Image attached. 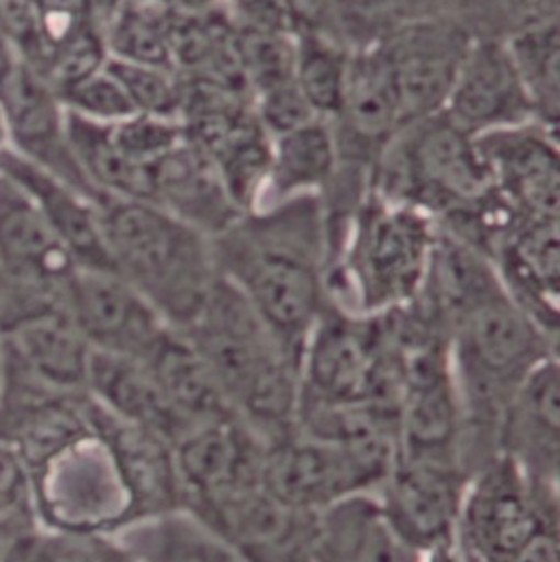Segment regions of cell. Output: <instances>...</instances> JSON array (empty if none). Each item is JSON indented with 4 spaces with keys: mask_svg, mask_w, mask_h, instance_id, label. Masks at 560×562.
Segmentation results:
<instances>
[{
    "mask_svg": "<svg viewBox=\"0 0 560 562\" xmlns=\"http://www.w3.org/2000/svg\"><path fill=\"white\" fill-rule=\"evenodd\" d=\"M215 270L275 330L300 366L328 306V239L320 195H298L242 215L211 239Z\"/></svg>",
    "mask_w": 560,
    "mask_h": 562,
    "instance_id": "1",
    "label": "cell"
},
{
    "mask_svg": "<svg viewBox=\"0 0 560 562\" xmlns=\"http://www.w3.org/2000/svg\"><path fill=\"white\" fill-rule=\"evenodd\" d=\"M202 355L226 405L266 442L295 427L300 366L250 302L224 279L180 328Z\"/></svg>",
    "mask_w": 560,
    "mask_h": 562,
    "instance_id": "2",
    "label": "cell"
},
{
    "mask_svg": "<svg viewBox=\"0 0 560 562\" xmlns=\"http://www.w3.org/2000/svg\"><path fill=\"white\" fill-rule=\"evenodd\" d=\"M97 206L112 272L169 326H189L220 279L211 239L152 202L101 198Z\"/></svg>",
    "mask_w": 560,
    "mask_h": 562,
    "instance_id": "3",
    "label": "cell"
},
{
    "mask_svg": "<svg viewBox=\"0 0 560 562\" xmlns=\"http://www.w3.org/2000/svg\"><path fill=\"white\" fill-rule=\"evenodd\" d=\"M436 239L427 213L370 191L328 259V300L366 317L412 302L427 281Z\"/></svg>",
    "mask_w": 560,
    "mask_h": 562,
    "instance_id": "4",
    "label": "cell"
},
{
    "mask_svg": "<svg viewBox=\"0 0 560 562\" xmlns=\"http://www.w3.org/2000/svg\"><path fill=\"white\" fill-rule=\"evenodd\" d=\"M370 191L427 213L436 226L493 191L478 138L443 112L403 127L383 151Z\"/></svg>",
    "mask_w": 560,
    "mask_h": 562,
    "instance_id": "5",
    "label": "cell"
},
{
    "mask_svg": "<svg viewBox=\"0 0 560 562\" xmlns=\"http://www.w3.org/2000/svg\"><path fill=\"white\" fill-rule=\"evenodd\" d=\"M403 363L383 315H355L328 302L300 355L302 405L399 409Z\"/></svg>",
    "mask_w": 560,
    "mask_h": 562,
    "instance_id": "6",
    "label": "cell"
},
{
    "mask_svg": "<svg viewBox=\"0 0 560 562\" xmlns=\"http://www.w3.org/2000/svg\"><path fill=\"white\" fill-rule=\"evenodd\" d=\"M0 344L4 363H18L42 392L86 394L92 350L66 308V291L0 279Z\"/></svg>",
    "mask_w": 560,
    "mask_h": 562,
    "instance_id": "7",
    "label": "cell"
},
{
    "mask_svg": "<svg viewBox=\"0 0 560 562\" xmlns=\"http://www.w3.org/2000/svg\"><path fill=\"white\" fill-rule=\"evenodd\" d=\"M552 521H560L559 486L495 456L469 477L456 537L473 561L504 562Z\"/></svg>",
    "mask_w": 560,
    "mask_h": 562,
    "instance_id": "8",
    "label": "cell"
},
{
    "mask_svg": "<svg viewBox=\"0 0 560 562\" xmlns=\"http://www.w3.org/2000/svg\"><path fill=\"white\" fill-rule=\"evenodd\" d=\"M394 458L396 451L357 449L293 427L266 442L264 477L282 502L317 515L350 495L374 493Z\"/></svg>",
    "mask_w": 560,
    "mask_h": 562,
    "instance_id": "9",
    "label": "cell"
},
{
    "mask_svg": "<svg viewBox=\"0 0 560 562\" xmlns=\"http://www.w3.org/2000/svg\"><path fill=\"white\" fill-rule=\"evenodd\" d=\"M392 75L401 125L445 110L473 35L453 18L434 13L403 22L377 40Z\"/></svg>",
    "mask_w": 560,
    "mask_h": 562,
    "instance_id": "10",
    "label": "cell"
},
{
    "mask_svg": "<svg viewBox=\"0 0 560 562\" xmlns=\"http://www.w3.org/2000/svg\"><path fill=\"white\" fill-rule=\"evenodd\" d=\"M191 517L242 562H311L317 515L277 497L266 480Z\"/></svg>",
    "mask_w": 560,
    "mask_h": 562,
    "instance_id": "11",
    "label": "cell"
},
{
    "mask_svg": "<svg viewBox=\"0 0 560 562\" xmlns=\"http://www.w3.org/2000/svg\"><path fill=\"white\" fill-rule=\"evenodd\" d=\"M171 453L184 515L266 480V440L235 414L193 425Z\"/></svg>",
    "mask_w": 560,
    "mask_h": 562,
    "instance_id": "12",
    "label": "cell"
},
{
    "mask_svg": "<svg viewBox=\"0 0 560 562\" xmlns=\"http://www.w3.org/2000/svg\"><path fill=\"white\" fill-rule=\"evenodd\" d=\"M469 477L460 460L396 451L374 493L396 528L425 552L456 537Z\"/></svg>",
    "mask_w": 560,
    "mask_h": 562,
    "instance_id": "13",
    "label": "cell"
},
{
    "mask_svg": "<svg viewBox=\"0 0 560 562\" xmlns=\"http://www.w3.org/2000/svg\"><path fill=\"white\" fill-rule=\"evenodd\" d=\"M66 308L90 350L105 355L143 359L169 328L134 286L105 270H77Z\"/></svg>",
    "mask_w": 560,
    "mask_h": 562,
    "instance_id": "14",
    "label": "cell"
},
{
    "mask_svg": "<svg viewBox=\"0 0 560 562\" xmlns=\"http://www.w3.org/2000/svg\"><path fill=\"white\" fill-rule=\"evenodd\" d=\"M493 189L524 220H560L559 132L530 121L478 138Z\"/></svg>",
    "mask_w": 560,
    "mask_h": 562,
    "instance_id": "15",
    "label": "cell"
},
{
    "mask_svg": "<svg viewBox=\"0 0 560 562\" xmlns=\"http://www.w3.org/2000/svg\"><path fill=\"white\" fill-rule=\"evenodd\" d=\"M443 114L475 138L535 121L506 37H473Z\"/></svg>",
    "mask_w": 560,
    "mask_h": 562,
    "instance_id": "16",
    "label": "cell"
},
{
    "mask_svg": "<svg viewBox=\"0 0 560 562\" xmlns=\"http://www.w3.org/2000/svg\"><path fill=\"white\" fill-rule=\"evenodd\" d=\"M11 151L72 184L97 204L99 195L83 178L68 138V112L53 86L24 61L0 90Z\"/></svg>",
    "mask_w": 560,
    "mask_h": 562,
    "instance_id": "17",
    "label": "cell"
},
{
    "mask_svg": "<svg viewBox=\"0 0 560 562\" xmlns=\"http://www.w3.org/2000/svg\"><path fill=\"white\" fill-rule=\"evenodd\" d=\"M495 456L511 460L541 484L559 486V355L544 361L504 405L495 431Z\"/></svg>",
    "mask_w": 560,
    "mask_h": 562,
    "instance_id": "18",
    "label": "cell"
},
{
    "mask_svg": "<svg viewBox=\"0 0 560 562\" xmlns=\"http://www.w3.org/2000/svg\"><path fill=\"white\" fill-rule=\"evenodd\" d=\"M560 220H519L491 263L506 293L550 335L559 337Z\"/></svg>",
    "mask_w": 560,
    "mask_h": 562,
    "instance_id": "19",
    "label": "cell"
},
{
    "mask_svg": "<svg viewBox=\"0 0 560 562\" xmlns=\"http://www.w3.org/2000/svg\"><path fill=\"white\" fill-rule=\"evenodd\" d=\"M0 173L20 187L37 206L55 237L75 261L77 270L112 272L99 206L92 198L61 178L31 165L11 149L0 156Z\"/></svg>",
    "mask_w": 560,
    "mask_h": 562,
    "instance_id": "20",
    "label": "cell"
},
{
    "mask_svg": "<svg viewBox=\"0 0 560 562\" xmlns=\"http://www.w3.org/2000/svg\"><path fill=\"white\" fill-rule=\"evenodd\" d=\"M75 261L29 195L0 173V279L66 291Z\"/></svg>",
    "mask_w": 560,
    "mask_h": 562,
    "instance_id": "21",
    "label": "cell"
},
{
    "mask_svg": "<svg viewBox=\"0 0 560 562\" xmlns=\"http://www.w3.org/2000/svg\"><path fill=\"white\" fill-rule=\"evenodd\" d=\"M149 202L209 239L244 215L226 191L215 165L187 138L149 167Z\"/></svg>",
    "mask_w": 560,
    "mask_h": 562,
    "instance_id": "22",
    "label": "cell"
},
{
    "mask_svg": "<svg viewBox=\"0 0 560 562\" xmlns=\"http://www.w3.org/2000/svg\"><path fill=\"white\" fill-rule=\"evenodd\" d=\"M377 493L350 495L317 513L311 562H423Z\"/></svg>",
    "mask_w": 560,
    "mask_h": 562,
    "instance_id": "23",
    "label": "cell"
},
{
    "mask_svg": "<svg viewBox=\"0 0 560 562\" xmlns=\"http://www.w3.org/2000/svg\"><path fill=\"white\" fill-rule=\"evenodd\" d=\"M86 396L112 418L147 431L171 447L189 431V425L169 405L141 359L92 350Z\"/></svg>",
    "mask_w": 560,
    "mask_h": 562,
    "instance_id": "24",
    "label": "cell"
},
{
    "mask_svg": "<svg viewBox=\"0 0 560 562\" xmlns=\"http://www.w3.org/2000/svg\"><path fill=\"white\" fill-rule=\"evenodd\" d=\"M141 361L189 429L233 414L202 355L180 328L169 326Z\"/></svg>",
    "mask_w": 560,
    "mask_h": 562,
    "instance_id": "25",
    "label": "cell"
},
{
    "mask_svg": "<svg viewBox=\"0 0 560 562\" xmlns=\"http://www.w3.org/2000/svg\"><path fill=\"white\" fill-rule=\"evenodd\" d=\"M335 169V140L326 119H313L272 138L270 171L261 206L298 195H320Z\"/></svg>",
    "mask_w": 560,
    "mask_h": 562,
    "instance_id": "26",
    "label": "cell"
},
{
    "mask_svg": "<svg viewBox=\"0 0 560 562\" xmlns=\"http://www.w3.org/2000/svg\"><path fill=\"white\" fill-rule=\"evenodd\" d=\"M68 138L75 160L99 200L116 198L149 202V167L134 162L121 151L110 125L68 114Z\"/></svg>",
    "mask_w": 560,
    "mask_h": 562,
    "instance_id": "27",
    "label": "cell"
},
{
    "mask_svg": "<svg viewBox=\"0 0 560 562\" xmlns=\"http://www.w3.org/2000/svg\"><path fill=\"white\" fill-rule=\"evenodd\" d=\"M313 26L350 48L381 40L394 26L443 13V0H302Z\"/></svg>",
    "mask_w": 560,
    "mask_h": 562,
    "instance_id": "28",
    "label": "cell"
},
{
    "mask_svg": "<svg viewBox=\"0 0 560 562\" xmlns=\"http://www.w3.org/2000/svg\"><path fill=\"white\" fill-rule=\"evenodd\" d=\"M352 48L317 26L295 35L293 81L317 119L331 121L344 99Z\"/></svg>",
    "mask_w": 560,
    "mask_h": 562,
    "instance_id": "29",
    "label": "cell"
},
{
    "mask_svg": "<svg viewBox=\"0 0 560 562\" xmlns=\"http://www.w3.org/2000/svg\"><path fill=\"white\" fill-rule=\"evenodd\" d=\"M517 72L530 99L537 123L559 132L560 26L559 20L524 29L506 37Z\"/></svg>",
    "mask_w": 560,
    "mask_h": 562,
    "instance_id": "30",
    "label": "cell"
},
{
    "mask_svg": "<svg viewBox=\"0 0 560 562\" xmlns=\"http://www.w3.org/2000/svg\"><path fill=\"white\" fill-rule=\"evenodd\" d=\"M169 22L171 11L160 0H127L103 24L110 57L173 70Z\"/></svg>",
    "mask_w": 560,
    "mask_h": 562,
    "instance_id": "31",
    "label": "cell"
},
{
    "mask_svg": "<svg viewBox=\"0 0 560 562\" xmlns=\"http://www.w3.org/2000/svg\"><path fill=\"white\" fill-rule=\"evenodd\" d=\"M136 562H242L184 513L138 526Z\"/></svg>",
    "mask_w": 560,
    "mask_h": 562,
    "instance_id": "32",
    "label": "cell"
},
{
    "mask_svg": "<svg viewBox=\"0 0 560 562\" xmlns=\"http://www.w3.org/2000/svg\"><path fill=\"white\" fill-rule=\"evenodd\" d=\"M235 46L253 101L293 81L295 37L235 24Z\"/></svg>",
    "mask_w": 560,
    "mask_h": 562,
    "instance_id": "33",
    "label": "cell"
},
{
    "mask_svg": "<svg viewBox=\"0 0 560 562\" xmlns=\"http://www.w3.org/2000/svg\"><path fill=\"white\" fill-rule=\"evenodd\" d=\"M105 68L125 90L136 114L178 119L184 101V81L171 68L108 59Z\"/></svg>",
    "mask_w": 560,
    "mask_h": 562,
    "instance_id": "34",
    "label": "cell"
},
{
    "mask_svg": "<svg viewBox=\"0 0 560 562\" xmlns=\"http://www.w3.org/2000/svg\"><path fill=\"white\" fill-rule=\"evenodd\" d=\"M57 97L68 114L101 125H114L136 114L125 90L105 66L94 75L72 83Z\"/></svg>",
    "mask_w": 560,
    "mask_h": 562,
    "instance_id": "35",
    "label": "cell"
},
{
    "mask_svg": "<svg viewBox=\"0 0 560 562\" xmlns=\"http://www.w3.org/2000/svg\"><path fill=\"white\" fill-rule=\"evenodd\" d=\"M110 130L121 151L143 167H152L184 140V127L178 119L134 114Z\"/></svg>",
    "mask_w": 560,
    "mask_h": 562,
    "instance_id": "36",
    "label": "cell"
},
{
    "mask_svg": "<svg viewBox=\"0 0 560 562\" xmlns=\"http://www.w3.org/2000/svg\"><path fill=\"white\" fill-rule=\"evenodd\" d=\"M224 9L237 26L289 37L313 26L302 0H224Z\"/></svg>",
    "mask_w": 560,
    "mask_h": 562,
    "instance_id": "37",
    "label": "cell"
},
{
    "mask_svg": "<svg viewBox=\"0 0 560 562\" xmlns=\"http://www.w3.org/2000/svg\"><path fill=\"white\" fill-rule=\"evenodd\" d=\"M31 499V469L20 442L0 429V521L20 515Z\"/></svg>",
    "mask_w": 560,
    "mask_h": 562,
    "instance_id": "38",
    "label": "cell"
},
{
    "mask_svg": "<svg viewBox=\"0 0 560 562\" xmlns=\"http://www.w3.org/2000/svg\"><path fill=\"white\" fill-rule=\"evenodd\" d=\"M253 103L257 119L272 138L317 119L309 103L304 101V97L300 94L295 81L257 97Z\"/></svg>",
    "mask_w": 560,
    "mask_h": 562,
    "instance_id": "39",
    "label": "cell"
},
{
    "mask_svg": "<svg viewBox=\"0 0 560 562\" xmlns=\"http://www.w3.org/2000/svg\"><path fill=\"white\" fill-rule=\"evenodd\" d=\"M504 562H560V521L546 524L524 548Z\"/></svg>",
    "mask_w": 560,
    "mask_h": 562,
    "instance_id": "40",
    "label": "cell"
},
{
    "mask_svg": "<svg viewBox=\"0 0 560 562\" xmlns=\"http://www.w3.org/2000/svg\"><path fill=\"white\" fill-rule=\"evenodd\" d=\"M423 562H471L469 554L462 550L458 537L443 541L429 550H425Z\"/></svg>",
    "mask_w": 560,
    "mask_h": 562,
    "instance_id": "41",
    "label": "cell"
},
{
    "mask_svg": "<svg viewBox=\"0 0 560 562\" xmlns=\"http://www.w3.org/2000/svg\"><path fill=\"white\" fill-rule=\"evenodd\" d=\"M22 64L15 46L9 42V37L0 31V90L9 83L18 66Z\"/></svg>",
    "mask_w": 560,
    "mask_h": 562,
    "instance_id": "42",
    "label": "cell"
},
{
    "mask_svg": "<svg viewBox=\"0 0 560 562\" xmlns=\"http://www.w3.org/2000/svg\"><path fill=\"white\" fill-rule=\"evenodd\" d=\"M127 0H88V4L92 7V11L97 13V18L105 24L110 20V15L121 7L125 4Z\"/></svg>",
    "mask_w": 560,
    "mask_h": 562,
    "instance_id": "43",
    "label": "cell"
},
{
    "mask_svg": "<svg viewBox=\"0 0 560 562\" xmlns=\"http://www.w3.org/2000/svg\"><path fill=\"white\" fill-rule=\"evenodd\" d=\"M11 149L9 145V127H7V116H4V108L0 101V156L7 154Z\"/></svg>",
    "mask_w": 560,
    "mask_h": 562,
    "instance_id": "44",
    "label": "cell"
},
{
    "mask_svg": "<svg viewBox=\"0 0 560 562\" xmlns=\"http://www.w3.org/2000/svg\"><path fill=\"white\" fill-rule=\"evenodd\" d=\"M4 368H7V363H4V352H2V344H0V394H2V383H4Z\"/></svg>",
    "mask_w": 560,
    "mask_h": 562,
    "instance_id": "45",
    "label": "cell"
}]
</instances>
